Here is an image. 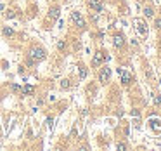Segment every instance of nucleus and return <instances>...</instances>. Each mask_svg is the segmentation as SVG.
Wrapping results in <instances>:
<instances>
[{
  "label": "nucleus",
  "mask_w": 161,
  "mask_h": 151,
  "mask_svg": "<svg viewBox=\"0 0 161 151\" xmlns=\"http://www.w3.org/2000/svg\"><path fill=\"white\" fill-rule=\"evenodd\" d=\"M28 57L33 59L35 63H40L47 57V50L43 49V47H31L30 52H28Z\"/></svg>",
  "instance_id": "f257e3e1"
},
{
  "label": "nucleus",
  "mask_w": 161,
  "mask_h": 151,
  "mask_svg": "<svg viewBox=\"0 0 161 151\" xmlns=\"http://www.w3.org/2000/svg\"><path fill=\"white\" fill-rule=\"evenodd\" d=\"M71 19H73V23H75L78 28H85V21H83V18H81V14L78 10L71 12Z\"/></svg>",
  "instance_id": "f03ea898"
},
{
  "label": "nucleus",
  "mask_w": 161,
  "mask_h": 151,
  "mask_svg": "<svg viewBox=\"0 0 161 151\" xmlns=\"http://www.w3.org/2000/svg\"><path fill=\"white\" fill-rule=\"evenodd\" d=\"M104 59H106V56L102 54L101 50H99V52H95V54H94V57H92V66H94V68L101 66V64H102V61H104Z\"/></svg>",
  "instance_id": "7ed1b4c3"
},
{
  "label": "nucleus",
  "mask_w": 161,
  "mask_h": 151,
  "mask_svg": "<svg viewBox=\"0 0 161 151\" xmlns=\"http://www.w3.org/2000/svg\"><path fill=\"white\" fill-rule=\"evenodd\" d=\"M89 5L92 7V10H95V12H104V5H102L99 0H89Z\"/></svg>",
  "instance_id": "20e7f679"
},
{
  "label": "nucleus",
  "mask_w": 161,
  "mask_h": 151,
  "mask_svg": "<svg viewBox=\"0 0 161 151\" xmlns=\"http://www.w3.org/2000/svg\"><path fill=\"white\" fill-rule=\"evenodd\" d=\"M109 78H111V70L109 68H104L101 71V75H99V80H101V83H108Z\"/></svg>",
  "instance_id": "39448f33"
},
{
  "label": "nucleus",
  "mask_w": 161,
  "mask_h": 151,
  "mask_svg": "<svg viewBox=\"0 0 161 151\" xmlns=\"http://www.w3.org/2000/svg\"><path fill=\"white\" fill-rule=\"evenodd\" d=\"M59 16H61V9L57 5H54V7L49 9V18L50 19H59Z\"/></svg>",
  "instance_id": "423d86ee"
},
{
  "label": "nucleus",
  "mask_w": 161,
  "mask_h": 151,
  "mask_svg": "<svg viewBox=\"0 0 161 151\" xmlns=\"http://www.w3.org/2000/svg\"><path fill=\"white\" fill-rule=\"evenodd\" d=\"M113 43H114V47H121V45L125 43V38H123V35H121V33H116V35L113 37Z\"/></svg>",
  "instance_id": "0eeeda50"
},
{
  "label": "nucleus",
  "mask_w": 161,
  "mask_h": 151,
  "mask_svg": "<svg viewBox=\"0 0 161 151\" xmlns=\"http://www.w3.org/2000/svg\"><path fill=\"white\" fill-rule=\"evenodd\" d=\"M23 94H26V96H31V94H35V87L33 85H24L23 89H21Z\"/></svg>",
  "instance_id": "6e6552de"
},
{
  "label": "nucleus",
  "mask_w": 161,
  "mask_h": 151,
  "mask_svg": "<svg viewBox=\"0 0 161 151\" xmlns=\"http://www.w3.org/2000/svg\"><path fill=\"white\" fill-rule=\"evenodd\" d=\"M61 89H62V91H66V89H70L71 87V82H70V78H62V80H61Z\"/></svg>",
  "instance_id": "1a4fd4ad"
},
{
  "label": "nucleus",
  "mask_w": 161,
  "mask_h": 151,
  "mask_svg": "<svg viewBox=\"0 0 161 151\" xmlns=\"http://www.w3.org/2000/svg\"><path fill=\"white\" fill-rule=\"evenodd\" d=\"M142 12H144V16H146L147 19H151L152 16H154V10H152V7H144V10H142Z\"/></svg>",
  "instance_id": "9d476101"
},
{
  "label": "nucleus",
  "mask_w": 161,
  "mask_h": 151,
  "mask_svg": "<svg viewBox=\"0 0 161 151\" xmlns=\"http://www.w3.org/2000/svg\"><path fill=\"white\" fill-rule=\"evenodd\" d=\"M2 33H4V37H12V35H14V30H12L10 26H4Z\"/></svg>",
  "instance_id": "9b49d317"
},
{
  "label": "nucleus",
  "mask_w": 161,
  "mask_h": 151,
  "mask_svg": "<svg viewBox=\"0 0 161 151\" xmlns=\"http://www.w3.org/2000/svg\"><path fill=\"white\" fill-rule=\"evenodd\" d=\"M87 73H89L87 68H85V66H80V80H85V78H87Z\"/></svg>",
  "instance_id": "f8f14e48"
},
{
  "label": "nucleus",
  "mask_w": 161,
  "mask_h": 151,
  "mask_svg": "<svg viewBox=\"0 0 161 151\" xmlns=\"http://www.w3.org/2000/svg\"><path fill=\"white\" fill-rule=\"evenodd\" d=\"M121 75H123V83H125V85H128V83H130V75H128V73H125V71H121Z\"/></svg>",
  "instance_id": "ddd939ff"
},
{
  "label": "nucleus",
  "mask_w": 161,
  "mask_h": 151,
  "mask_svg": "<svg viewBox=\"0 0 161 151\" xmlns=\"http://www.w3.org/2000/svg\"><path fill=\"white\" fill-rule=\"evenodd\" d=\"M5 18H7V19H12V18H16V12H14L12 9H9L7 12H5Z\"/></svg>",
  "instance_id": "4468645a"
},
{
  "label": "nucleus",
  "mask_w": 161,
  "mask_h": 151,
  "mask_svg": "<svg viewBox=\"0 0 161 151\" xmlns=\"http://www.w3.org/2000/svg\"><path fill=\"white\" fill-rule=\"evenodd\" d=\"M64 49H66V42L59 40V42H57V50H64Z\"/></svg>",
  "instance_id": "2eb2a0df"
},
{
  "label": "nucleus",
  "mask_w": 161,
  "mask_h": 151,
  "mask_svg": "<svg viewBox=\"0 0 161 151\" xmlns=\"http://www.w3.org/2000/svg\"><path fill=\"white\" fill-rule=\"evenodd\" d=\"M10 89H12V92H19L21 91V87L18 85V83H12V85H10Z\"/></svg>",
  "instance_id": "dca6fc26"
},
{
  "label": "nucleus",
  "mask_w": 161,
  "mask_h": 151,
  "mask_svg": "<svg viewBox=\"0 0 161 151\" xmlns=\"http://www.w3.org/2000/svg\"><path fill=\"white\" fill-rule=\"evenodd\" d=\"M118 150L125 151V150H127V144H125V142H118Z\"/></svg>",
  "instance_id": "f3484780"
},
{
  "label": "nucleus",
  "mask_w": 161,
  "mask_h": 151,
  "mask_svg": "<svg viewBox=\"0 0 161 151\" xmlns=\"http://www.w3.org/2000/svg\"><path fill=\"white\" fill-rule=\"evenodd\" d=\"M154 104H156V106L161 104V96H156V97H154Z\"/></svg>",
  "instance_id": "a211bd4d"
},
{
  "label": "nucleus",
  "mask_w": 161,
  "mask_h": 151,
  "mask_svg": "<svg viewBox=\"0 0 161 151\" xmlns=\"http://www.w3.org/2000/svg\"><path fill=\"white\" fill-rule=\"evenodd\" d=\"M52 122H54V118L49 116V118H47V125H49V127H52Z\"/></svg>",
  "instance_id": "6ab92c4d"
},
{
  "label": "nucleus",
  "mask_w": 161,
  "mask_h": 151,
  "mask_svg": "<svg viewBox=\"0 0 161 151\" xmlns=\"http://www.w3.org/2000/svg\"><path fill=\"white\" fill-rule=\"evenodd\" d=\"M154 24H156V28H160V30H161V19H156Z\"/></svg>",
  "instance_id": "aec40b11"
}]
</instances>
